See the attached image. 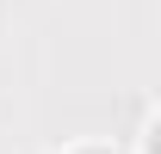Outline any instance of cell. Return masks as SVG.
<instances>
[{
  "instance_id": "obj_1",
  "label": "cell",
  "mask_w": 161,
  "mask_h": 154,
  "mask_svg": "<svg viewBox=\"0 0 161 154\" xmlns=\"http://www.w3.org/2000/svg\"><path fill=\"white\" fill-rule=\"evenodd\" d=\"M136 148H142V154H161V111L142 123V142H136Z\"/></svg>"
},
{
  "instance_id": "obj_2",
  "label": "cell",
  "mask_w": 161,
  "mask_h": 154,
  "mask_svg": "<svg viewBox=\"0 0 161 154\" xmlns=\"http://www.w3.org/2000/svg\"><path fill=\"white\" fill-rule=\"evenodd\" d=\"M62 154H124V148H112V142H75V148H62Z\"/></svg>"
}]
</instances>
